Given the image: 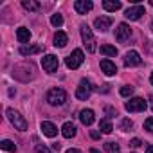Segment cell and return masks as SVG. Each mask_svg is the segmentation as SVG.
Here are the masks:
<instances>
[{
    "instance_id": "cell-1",
    "label": "cell",
    "mask_w": 153,
    "mask_h": 153,
    "mask_svg": "<svg viewBox=\"0 0 153 153\" xmlns=\"http://www.w3.org/2000/svg\"><path fill=\"white\" fill-rule=\"evenodd\" d=\"M81 38H83V43H85V47H87V51L92 54V52H96V38H94V34H92V29L87 25V24H81Z\"/></svg>"
},
{
    "instance_id": "cell-2",
    "label": "cell",
    "mask_w": 153,
    "mask_h": 153,
    "mask_svg": "<svg viewBox=\"0 0 153 153\" xmlns=\"http://www.w3.org/2000/svg\"><path fill=\"white\" fill-rule=\"evenodd\" d=\"M47 101L52 106H61L67 101V92L63 88H51L49 94H47Z\"/></svg>"
},
{
    "instance_id": "cell-3",
    "label": "cell",
    "mask_w": 153,
    "mask_h": 153,
    "mask_svg": "<svg viewBox=\"0 0 153 153\" xmlns=\"http://www.w3.org/2000/svg\"><path fill=\"white\" fill-rule=\"evenodd\" d=\"M7 117H9V121H11V124L16 128V130H20V131H25L27 130V121L16 112V110H13V108H7Z\"/></svg>"
},
{
    "instance_id": "cell-4",
    "label": "cell",
    "mask_w": 153,
    "mask_h": 153,
    "mask_svg": "<svg viewBox=\"0 0 153 153\" xmlns=\"http://www.w3.org/2000/svg\"><path fill=\"white\" fill-rule=\"evenodd\" d=\"M92 90H94V87H92V83L88 81V79H81V83H79V87L76 88V97H78L79 101H87L88 97H90V94H92Z\"/></svg>"
},
{
    "instance_id": "cell-5",
    "label": "cell",
    "mask_w": 153,
    "mask_h": 153,
    "mask_svg": "<svg viewBox=\"0 0 153 153\" xmlns=\"http://www.w3.org/2000/svg\"><path fill=\"white\" fill-rule=\"evenodd\" d=\"M83 59H85L83 51L81 49H76V51H72V54H68V58L65 59V63H67L68 68H78L83 63Z\"/></svg>"
},
{
    "instance_id": "cell-6",
    "label": "cell",
    "mask_w": 153,
    "mask_h": 153,
    "mask_svg": "<svg viewBox=\"0 0 153 153\" xmlns=\"http://www.w3.org/2000/svg\"><path fill=\"white\" fill-rule=\"evenodd\" d=\"M130 36H131V27L128 24H119L117 29H115V40L119 43H124Z\"/></svg>"
},
{
    "instance_id": "cell-7",
    "label": "cell",
    "mask_w": 153,
    "mask_h": 153,
    "mask_svg": "<svg viewBox=\"0 0 153 153\" xmlns=\"http://www.w3.org/2000/svg\"><path fill=\"white\" fill-rule=\"evenodd\" d=\"M42 67H43V70L49 72V74L56 72V70H58V58H56L54 54H47L45 58H42Z\"/></svg>"
},
{
    "instance_id": "cell-8",
    "label": "cell",
    "mask_w": 153,
    "mask_h": 153,
    "mask_svg": "<svg viewBox=\"0 0 153 153\" xmlns=\"http://www.w3.org/2000/svg\"><path fill=\"white\" fill-rule=\"evenodd\" d=\"M146 101L142 99V97H133V99H130L126 105H124V108L128 110V112H144L146 110Z\"/></svg>"
},
{
    "instance_id": "cell-9",
    "label": "cell",
    "mask_w": 153,
    "mask_h": 153,
    "mask_svg": "<svg viewBox=\"0 0 153 153\" xmlns=\"http://www.w3.org/2000/svg\"><path fill=\"white\" fill-rule=\"evenodd\" d=\"M114 24V18L112 16H99V18H96L94 20V25H96V29L97 31H101V33H106L108 29H110V25Z\"/></svg>"
},
{
    "instance_id": "cell-10",
    "label": "cell",
    "mask_w": 153,
    "mask_h": 153,
    "mask_svg": "<svg viewBox=\"0 0 153 153\" xmlns=\"http://www.w3.org/2000/svg\"><path fill=\"white\" fill-rule=\"evenodd\" d=\"M140 63H142V58H140V54H139L137 51L126 52V56H124V65H126V67H137V65H140Z\"/></svg>"
},
{
    "instance_id": "cell-11",
    "label": "cell",
    "mask_w": 153,
    "mask_h": 153,
    "mask_svg": "<svg viewBox=\"0 0 153 153\" xmlns=\"http://www.w3.org/2000/svg\"><path fill=\"white\" fill-rule=\"evenodd\" d=\"M92 7H94V4L90 2V0H76L74 2V9H76L78 15H87Z\"/></svg>"
},
{
    "instance_id": "cell-12",
    "label": "cell",
    "mask_w": 153,
    "mask_h": 153,
    "mask_svg": "<svg viewBox=\"0 0 153 153\" xmlns=\"http://www.w3.org/2000/svg\"><path fill=\"white\" fill-rule=\"evenodd\" d=\"M142 15H144V6H133V7H128L126 13H124V16H126L128 20H139Z\"/></svg>"
},
{
    "instance_id": "cell-13",
    "label": "cell",
    "mask_w": 153,
    "mask_h": 153,
    "mask_svg": "<svg viewBox=\"0 0 153 153\" xmlns=\"http://www.w3.org/2000/svg\"><path fill=\"white\" fill-rule=\"evenodd\" d=\"M94 119H96V117H94V112H92L90 108H85V110L79 112V121H81L85 126H90V124L94 123Z\"/></svg>"
},
{
    "instance_id": "cell-14",
    "label": "cell",
    "mask_w": 153,
    "mask_h": 153,
    "mask_svg": "<svg viewBox=\"0 0 153 153\" xmlns=\"http://www.w3.org/2000/svg\"><path fill=\"white\" fill-rule=\"evenodd\" d=\"M101 70L106 74V76H114L117 72V67L115 63H112L110 59H101Z\"/></svg>"
},
{
    "instance_id": "cell-15",
    "label": "cell",
    "mask_w": 153,
    "mask_h": 153,
    "mask_svg": "<svg viewBox=\"0 0 153 153\" xmlns=\"http://www.w3.org/2000/svg\"><path fill=\"white\" fill-rule=\"evenodd\" d=\"M42 131H43V135H47V137H56V135H58V128H56L52 123H49V121H43V123H42Z\"/></svg>"
},
{
    "instance_id": "cell-16",
    "label": "cell",
    "mask_w": 153,
    "mask_h": 153,
    "mask_svg": "<svg viewBox=\"0 0 153 153\" xmlns=\"http://www.w3.org/2000/svg\"><path fill=\"white\" fill-rule=\"evenodd\" d=\"M38 52H42L40 45H22L20 47V54L22 56H31V54H38Z\"/></svg>"
},
{
    "instance_id": "cell-17",
    "label": "cell",
    "mask_w": 153,
    "mask_h": 153,
    "mask_svg": "<svg viewBox=\"0 0 153 153\" xmlns=\"http://www.w3.org/2000/svg\"><path fill=\"white\" fill-rule=\"evenodd\" d=\"M16 38L20 43H27L31 40V31L27 27H20V29H16Z\"/></svg>"
},
{
    "instance_id": "cell-18",
    "label": "cell",
    "mask_w": 153,
    "mask_h": 153,
    "mask_svg": "<svg viewBox=\"0 0 153 153\" xmlns=\"http://www.w3.org/2000/svg\"><path fill=\"white\" fill-rule=\"evenodd\" d=\"M103 7H105V11H108V13H115V11L121 9V2H117V0H105V2H103Z\"/></svg>"
},
{
    "instance_id": "cell-19",
    "label": "cell",
    "mask_w": 153,
    "mask_h": 153,
    "mask_svg": "<svg viewBox=\"0 0 153 153\" xmlns=\"http://www.w3.org/2000/svg\"><path fill=\"white\" fill-rule=\"evenodd\" d=\"M68 43V36L63 33V31H58L56 34H54V45L56 47H65Z\"/></svg>"
},
{
    "instance_id": "cell-20",
    "label": "cell",
    "mask_w": 153,
    "mask_h": 153,
    "mask_svg": "<svg viewBox=\"0 0 153 153\" xmlns=\"http://www.w3.org/2000/svg\"><path fill=\"white\" fill-rule=\"evenodd\" d=\"M61 133H63V137L72 139V137L76 135V126H74L72 123H65V124L61 126Z\"/></svg>"
},
{
    "instance_id": "cell-21",
    "label": "cell",
    "mask_w": 153,
    "mask_h": 153,
    "mask_svg": "<svg viewBox=\"0 0 153 153\" xmlns=\"http://www.w3.org/2000/svg\"><path fill=\"white\" fill-rule=\"evenodd\" d=\"M22 7L27 9V11H38L40 9V4L34 2V0H22Z\"/></svg>"
},
{
    "instance_id": "cell-22",
    "label": "cell",
    "mask_w": 153,
    "mask_h": 153,
    "mask_svg": "<svg viewBox=\"0 0 153 153\" xmlns=\"http://www.w3.org/2000/svg\"><path fill=\"white\" fill-rule=\"evenodd\" d=\"M101 54L103 56H117V49L114 45L105 43V45H101Z\"/></svg>"
},
{
    "instance_id": "cell-23",
    "label": "cell",
    "mask_w": 153,
    "mask_h": 153,
    "mask_svg": "<svg viewBox=\"0 0 153 153\" xmlns=\"http://www.w3.org/2000/svg\"><path fill=\"white\" fill-rule=\"evenodd\" d=\"M99 130H101L103 133H112V131H114V126H112V123H110L108 119H101V121H99Z\"/></svg>"
},
{
    "instance_id": "cell-24",
    "label": "cell",
    "mask_w": 153,
    "mask_h": 153,
    "mask_svg": "<svg viewBox=\"0 0 153 153\" xmlns=\"http://www.w3.org/2000/svg\"><path fill=\"white\" fill-rule=\"evenodd\" d=\"M0 148H2L4 151H11V153H15L16 151V144L13 142V140H2V142H0Z\"/></svg>"
},
{
    "instance_id": "cell-25",
    "label": "cell",
    "mask_w": 153,
    "mask_h": 153,
    "mask_svg": "<svg viewBox=\"0 0 153 153\" xmlns=\"http://www.w3.org/2000/svg\"><path fill=\"white\" fill-rule=\"evenodd\" d=\"M105 149H106L108 153H119V151H121L119 144H115V142H106V144H105Z\"/></svg>"
},
{
    "instance_id": "cell-26",
    "label": "cell",
    "mask_w": 153,
    "mask_h": 153,
    "mask_svg": "<svg viewBox=\"0 0 153 153\" xmlns=\"http://www.w3.org/2000/svg\"><path fill=\"white\" fill-rule=\"evenodd\" d=\"M51 24H52L54 27H61V25H63V16H61V15H52V16H51Z\"/></svg>"
},
{
    "instance_id": "cell-27",
    "label": "cell",
    "mask_w": 153,
    "mask_h": 153,
    "mask_svg": "<svg viewBox=\"0 0 153 153\" xmlns=\"http://www.w3.org/2000/svg\"><path fill=\"white\" fill-rule=\"evenodd\" d=\"M131 126H133V123H131L130 119H123V123H121V130H123V131H130Z\"/></svg>"
},
{
    "instance_id": "cell-28",
    "label": "cell",
    "mask_w": 153,
    "mask_h": 153,
    "mask_svg": "<svg viewBox=\"0 0 153 153\" xmlns=\"http://www.w3.org/2000/svg\"><path fill=\"white\" fill-rule=\"evenodd\" d=\"M144 130H148L149 133H153V117H149V119L144 121Z\"/></svg>"
},
{
    "instance_id": "cell-29",
    "label": "cell",
    "mask_w": 153,
    "mask_h": 153,
    "mask_svg": "<svg viewBox=\"0 0 153 153\" xmlns=\"http://www.w3.org/2000/svg\"><path fill=\"white\" fill-rule=\"evenodd\" d=\"M131 94H133V87H123V88H121V96L128 97V96H131Z\"/></svg>"
},
{
    "instance_id": "cell-30",
    "label": "cell",
    "mask_w": 153,
    "mask_h": 153,
    "mask_svg": "<svg viewBox=\"0 0 153 153\" xmlns=\"http://www.w3.org/2000/svg\"><path fill=\"white\" fill-rule=\"evenodd\" d=\"M105 114H106V117H108V119H112V117H115V115H117L115 108H112V106H106V108H105Z\"/></svg>"
},
{
    "instance_id": "cell-31",
    "label": "cell",
    "mask_w": 153,
    "mask_h": 153,
    "mask_svg": "<svg viewBox=\"0 0 153 153\" xmlns=\"http://www.w3.org/2000/svg\"><path fill=\"white\" fill-rule=\"evenodd\" d=\"M36 153H52L47 146H43V144H38L36 146Z\"/></svg>"
},
{
    "instance_id": "cell-32",
    "label": "cell",
    "mask_w": 153,
    "mask_h": 153,
    "mask_svg": "<svg viewBox=\"0 0 153 153\" xmlns=\"http://www.w3.org/2000/svg\"><path fill=\"white\" fill-rule=\"evenodd\" d=\"M130 146H131V148H139V146H142V140H140V139H131Z\"/></svg>"
},
{
    "instance_id": "cell-33",
    "label": "cell",
    "mask_w": 153,
    "mask_h": 153,
    "mask_svg": "<svg viewBox=\"0 0 153 153\" xmlns=\"http://www.w3.org/2000/svg\"><path fill=\"white\" fill-rule=\"evenodd\" d=\"M90 137H92V139H99V137H101V133H99V131H96V130H92V131H90Z\"/></svg>"
},
{
    "instance_id": "cell-34",
    "label": "cell",
    "mask_w": 153,
    "mask_h": 153,
    "mask_svg": "<svg viewBox=\"0 0 153 153\" xmlns=\"http://www.w3.org/2000/svg\"><path fill=\"white\" fill-rule=\"evenodd\" d=\"M52 149H54V151H59V149H61V144H59V142L52 144Z\"/></svg>"
},
{
    "instance_id": "cell-35",
    "label": "cell",
    "mask_w": 153,
    "mask_h": 153,
    "mask_svg": "<svg viewBox=\"0 0 153 153\" xmlns=\"http://www.w3.org/2000/svg\"><path fill=\"white\" fill-rule=\"evenodd\" d=\"M67 153H81V151L76 149V148H70V149H67Z\"/></svg>"
},
{
    "instance_id": "cell-36",
    "label": "cell",
    "mask_w": 153,
    "mask_h": 153,
    "mask_svg": "<svg viewBox=\"0 0 153 153\" xmlns=\"http://www.w3.org/2000/svg\"><path fill=\"white\" fill-rule=\"evenodd\" d=\"M146 153H153V144H149V146L146 148Z\"/></svg>"
},
{
    "instance_id": "cell-37",
    "label": "cell",
    "mask_w": 153,
    "mask_h": 153,
    "mask_svg": "<svg viewBox=\"0 0 153 153\" xmlns=\"http://www.w3.org/2000/svg\"><path fill=\"white\" fill-rule=\"evenodd\" d=\"M149 103H151V110H153V94L149 96Z\"/></svg>"
},
{
    "instance_id": "cell-38",
    "label": "cell",
    "mask_w": 153,
    "mask_h": 153,
    "mask_svg": "<svg viewBox=\"0 0 153 153\" xmlns=\"http://www.w3.org/2000/svg\"><path fill=\"white\" fill-rule=\"evenodd\" d=\"M90 153H99V151H97V149H94V148H92V149H90Z\"/></svg>"
},
{
    "instance_id": "cell-39",
    "label": "cell",
    "mask_w": 153,
    "mask_h": 153,
    "mask_svg": "<svg viewBox=\"0 0 153 153\" xmlns=\"http://www.w3.org/2000/svg\"><path fill=\"white\" fill-rule=\"evenodd\" d=\"M149 81H151V85H153V72H151V78H149Z\"/></svg>"
},
{
    "instance_id": "cell-40",
    "label": "cell",
    "mask_w": 153,
    "mask_h": 153,
    "mask_svg": "<svg viewBox=\"0 0 153 153\" xmlns=\"http://www.w3.org/2000/svg\"><path fill=\"white\" fill-rule=\"evenodd\" d=\"M149 6H151V7H153V0H151V2H149Z\"/></svg>"
},
{
    "instance_id": "cell-41",
    "label": "cell",
    "mask_w": 153,
    "mask_h": 153,
    "mask_svg": "<svg viewBox=\"0 0 153 153\" xmlns=\"http://www.w3.org/2000/svg\"><path fill=\"white\" fill-rule=\"evenodd\" d=\"M151 29H153V24H151Z\"/></svg>"
}]
</instances>
